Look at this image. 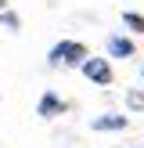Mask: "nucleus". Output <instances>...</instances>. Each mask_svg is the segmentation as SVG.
<instances>
[{"mask_svg":"<svg viewBox=\"0 0 144 148\" xmlns=\"http://www.w3.org/2000/svg\"><path fill=\"white\" fill-rule=\"evenodd\" d=\"M86 58H90V54H86L83 43H76V40H61V43H54V47H50L47 62H50V65H83Z\"/></svg>","mask_w":144,"mask_h":148,"instance_id":"nucleus-1","label":"nucleus"},{"mask_svg":"<svg viewBox=\"0 0 144 148\" xmlns=\"http://www.w3.org/2000/svg\"><path fill=\"white\" fill-rule=\"evenodd\" d=\"M83 76L94 79V83H101V87H108L112 83V65H108L105 58H86L83 62Z\"/></svg>","mask_w":144,"mask_h":148,"instance_id":"nucleus-2","label":"nucleus"},{"mask_svg":"<svg viewBox=\"0 0 144 148\" xmlns=\"http://www.w3.org/2000/svg\"><path fill=\"white\" fill-rule=\"evenodd\" d=\"M36 112H40L43 116V119H54V116H61L65 112V101L61 98H58V94H43V98H40V105H36Z\"/></svg>","mask_w":144,"mask_h":148,"instance_id":"nucleus-3","label":"nucleus"},{"mask_svg":"<svg viewBox=\"0 0 144 148\" xmlns=\"http://www.w3.org/2000/svg\"><path fill=\"white\" fill-rule=\"evenodd\" d=\"M126 116H115V112H108V116H97V119H90V130H126Z\"/></svg>","mask_w":144,"mask_h":148,"instance_id":"nucleus-4","label":"nucleus"},{"mask_svg":"<svg viewBox=\"0 0 144 148\" xmlns=\"http://www.w3.org/2000/svg\"><path fill=\"white\" fill-rule=\"evenodd\" d=\"M108 54L112 58H133V40H126V36H108Z\"/></svg>","mask_w":144,"mask_h":148,"instance_id":"nucleus-5","label":"nucleus"},{"mask_svg":"<svg viewBox=\"0 0 144 148\" xmlns=\"http://www.w3.org/2000/svg\"><path fill=\"white\" fill-rule=\"evenodd\" d=\"M122 22H126L133 33H144V14H137V11H126L122 14Z\"/></svg>","mask_w":144,"mask_h":148,"instance_id":"nucleus-6","label":"nucleus"},{"mask_svg":"<svg viewBox=\"0 0 144 148\" xmlns=\"http://www.w3.org/2000/svg\"><path fill=\"white\" fill-rule=\"evenodd\" d=\"M126 101H130V108H144V94H141V90H130Z\"/></svg>","mask_w":144,"mask_h":148,"instance_id":"nucleus-7","label":"nucleus"},{"mask_svg":"<svg viewBox=\"0 0 144 148\" xmlns=\"http://www.w3.org/2000/svg\"><path fill=\"white\" fill-rule=\"evenodd\" d=\"M0 22H4V25H11V29H18V25H22V22H18V14H11V11H4V14H0Z\"/></svg>","mask_w":144,"mask_h":148,"instance_id":"nucleus-8","label":"nucleus"},{"mask_svg":"<svg viewBox=\"0 0 144 148\" xmlns=\"http://www.w3.org/2000/svg\"><path fill=\"white\" fill-rule=\"evenodd\" d=\"M4 7H7V0H0V14H4Z\"/></svg>","mask_w":144,"mask_h":148,"instance_id":"nucleus-9","label":"nucleus"}]
</instances>
